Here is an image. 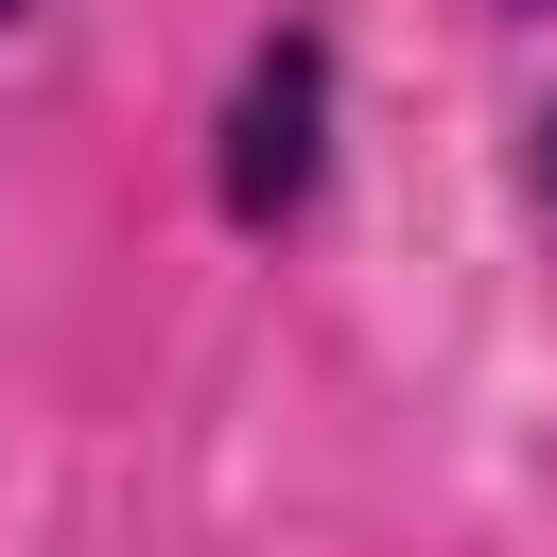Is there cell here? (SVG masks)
Wrapping results in <instances>:
<instances>
[{
  "label": "cell",
  "mask_w": 557,
  "mask_h": 557,
  "mask_svg": "<svg viewBox=\"0 0 557 557\" xmlns=\"http://www.w3.org/2000/svg\"><path fill=\"white\" fill-rule=\"evenodd\" d=\"M331 104H348L331 17H278V35L226 70V122H209V209H226L244 244L313 226V191H331Z\"/></svg>",
  "instance_id": "obj_1"
},
{
  "label": "cell",
  "mask_w": 557,
  "mask_h": 557,
  "mask_svg": "<svg viewBox=\"0 0 557 557\" xmlns=\"http://www.w3.org/2000/svg\"><path fill=\"white\" fill-rule=\"evenodd\" d=\"M522 191H540V226H557V104L522 122Z\"/></svg>",
  "instance_id": "obj_2"
},
{
  "label": "cell",
  "mask_w": 557,
  "mask_h": 557,
  "mask_svg": "<svg viewBox=\"0 0 557 557\" xmlns=\"http://www.w3.org/2000/svg\"><path fill=\"white\" fill-rule=\"evenodd\" d=\"M17 17H35V0H0V35H17Z\"/></svg>",
  "instance_id": "obj_3"
},
{
  "label": "cell",
  "mask_w": 557,
  "mask_h": 557,
  "mask_svg": "<svg viewBox=\"0 0 557 557\" xmlns=\"http://www.w3.org/2000/svg\"><path fill=\"white\" fill-rule=\"evenodd\" d=\"M505 17H540V0H505Z\"/></svg>",
  "instance_id": "obj_4"
}]
</instances>
